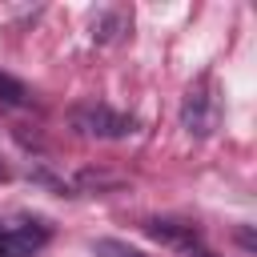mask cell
I'll return each instance as SVG.
<instances>
[{
	"mask_svg": "<svg viewBox=\"0 0 257 257\" xmlns=\"http://www.w3.org/2000/svg\"><path fill=\"white\" fill-rule=\"evenodd\" d=\"M201 257H209V253H201Z\"/></svg>",
	"mask_w": 257,
	"mask_h": 257,
	"instance_id": "ba28073f",
	"label": "cell"
},
{
	"mask_svg": "<svg viewBox=\"0 0 257 257\" xmlns=\"http://www.w3.org/2000/svg\"><path fill=\"white\" fill-rule=\"evenodd\" d=\"M44 241H48V229H44L40 221L16 225V229L0 233V257H32Z\"/></svg>",
	"mask_w": 257,
	"mask_h": 257,
	"instance_id": "3957f363",
	"label": "cell"
},
{
	"mask_svg": "<svg viewBox=\"0 0 257 257\" xmlns=\"http://www.w3.org/2000/svg\"><path fill=\"white\" fill-rule=\"evenodd\" d=\"M0 181H4V165H0Z\"/></svg>",
	"mask_w": 257,
	"mask_h": 257,
	"instance_id": "52a82bcc",
	"label": "cell"
},
{
	"mask_svg": "<svg viewBox=\"0 0 257 257\" xmlns=\"http://www.w3.org/2000/svg\"><path fill=\"white\" fill-rule=\"evenodd\" d=\"M145 229H149V237H157L165 245H193L197 241V229L193 225H181V221H149Z\"/></svg>",
	"mask_w": 257,
	"mask_h": 257,
	"instance_id": "277c9868",
	"label": "cell"
},
{
	"mask_svg": "<svg viewBox=\"0 0 257 257\" xmlns=\"http://www.w3.org/2000/svg\"><path fill=\"white\" fill-rule=\"evenodd\" d=\"M181 124L193 137H209L221 124V92H217L213 76H201V80L189 84V92L181 100Z\"/></svg>",
	"mask_w": 257,
	"mask_h": 257,
	"instance_id": "6da1fadb",
	"label": "cell"
},
{
	"mask_svg": "<svg viewBox=\"0 0 257 257\" xmlns=\"http://www.w3.org/2000/svg\"><path fill=\"white\" fill-rule=\"evenodd\" d=\"M92 257H145V253H141V249H133V245H124V241L104 237V241H96V245H92Z\"/></svg>",
	"mask_w": 257,
	"mask_h": 257,
	"instance_id": "5b68a950",
	"label": "cell"
},
{
	"mask_svg": "<svg viewBox=\"0 0 257 257\" xmlns=\"http://www.w3.org/2000/svg\"><path fill=\"white\" fill-rule=\"evenodd\" d=\"M24 84L16 80V76H8V72H0V104H24Z\"/></svg>",
	"mask_w": 257,
	"mask_h": 257,
	"instance_id": "8992f818",
	"label": "cell"
},
{
	"mask_svg": "<svg viewBox=\"0 0 257 257\" xmlns=\"http://www.w3.org/2000/svg\"><path fill=\"white\" fill-rule=\"evenodd\" d=\"M72 128L84 137H124L133 128V120L108 104H76L72 108Z\"/></svg>",
	"mask_w": 257,
	"mask_h": 257,
	"instance_id": "7a4b0ae2",
	"label": "cell"
}]
</instances>
